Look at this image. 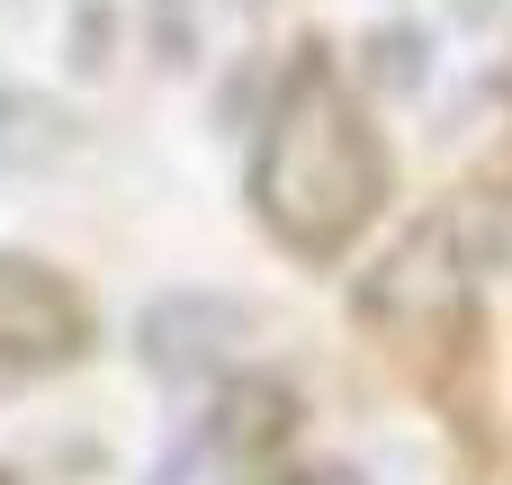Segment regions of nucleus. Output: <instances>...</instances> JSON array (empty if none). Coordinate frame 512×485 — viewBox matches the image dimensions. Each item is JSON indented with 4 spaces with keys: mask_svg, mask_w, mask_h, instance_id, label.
<instances>
[{
    "mask_svg": "<svg viewBox=\"0 0 512 485\" xmlns=\"http://www.w3.org/2000/svg\"><path fill=\"white\" fill-rule=\"evenodd\" d=\"M387 207V144L351 81L306 45L288 81L270 90L261 144H252V216L297 261H342Z\"/></svg>",
    "mask_w": 512,
    "mask_h": 485,
    "instance_id": "1",
    "label": "nucleus"
},
{
    "mask_svg": "<svg viewBox=\"0 0 512 485\" xmlns=\"http://www.w3.org/2000/svg\"><path fill=\"white\" fill-rule=\"evenodd\" d=\"M198 54V0H153V63H189Z\"/></svg>",
    "mask_w": 512,
    "mask_h": 485,
    "instance_id": "7",
    "label": "nucleus"
},
{
    "mask_svg": "<svg viewBox=\"0 0 512 485\" xmlns=\"http://www.w3.org/2000/svg\"><path fill=\"white\" fill-rule=\"evenodd\" d=\"M306 405L288 378L270 369H225L207 387V414L171 441V459L153 468L144 485H270V459L297 441Z\"/></svg>",
    "mask_w": 512,
    "mask_h": 485,
    "instance_id": "3",
    "label": "nucleus"
},
{
    "mask_svg": "<svg viewBox=\"0 0 512 485\" xmlns=\"http://www.w3.org/2000/svg\"><path fill=\"white\" fill-rule=\"evenodd\" d=\"M252 333L261 324H252L243 297H225V288H171V297H153L135 315V360L162 387H216Z\"/></svg>",
    "mask_w": 512,
    "mask_h": 485,
    "instance_id": "4",
    "label": "nucleus"
},
{
    "mask_svg": "<svg viewBox=\"0 0 512 485\" xmlns=\"http://www.w3.org/2000/svg\"><path fill=\"white\" fill-rule=\"evenodd\" d=\"M378 72L387 81H423V36L405 27V36H378Z\"/></svg>",
    "mask_w": 512,
    "mask_h": 485,
    "instance_id": "8",
    "label": "nucleus"
},
{
    "mask_svg": "<svg viewBox=\"0 0 512 485\" xmlns=\"http://www.w3.org/2000/svg\"><path fill=\"white\" fill-rule=\"evenodd\" d=\"M63 144H72V117H63L54 99H36V90L0 81V162H9V171H36V162H54Z\"/></svg>",
    "mask_w": 512,
    "mask_h": 485,
    "instance_id": "6",
    "label": "nucleus"
},
{
    "mask_svg": "<svg viewBox=\"0 0 512 485\" xmlns=\"http://www.w3.org/2000/svg\"><path fill=\"white\" fill-rule=\"evenodd\" d=\"M270 485H369L360 468H297V477H270Z\"/></svg>",
    "mask_w": 512,
    "mask_h": 485,
    "instance_id": "9",
    "label": "nucleus"
},
{
    "mask_svg": "<svg viewBox=\"0 0 512 485\" xmlns=\"http://www.w3.org/2000/svg\"><path fill=\"white\" fill-rule=\"evenodd\" d=\"M360 315L396 351H450L477 315V252H468V207H432L360 288Z\"/></svg>",
    "mask_w": 512,
    "mask_h": 485,
    "instance_id": "2",
    "label": "nucleus"
},
{
    "mask_svg": "<svg viewBox=\"0 0 512 485\" xmlns=\"http://www.w3.org/2000/svg\"><path fill=\"white\" fill-rule=\"evenodd\" d=\"M90 351V297L27 261V252H0V369H72Z\"/></svg>",
    "mask_w": 512,
    "mask_h": 485,
    "instance_id": "5",
    "label": "nucleus"
}]
</instances>
